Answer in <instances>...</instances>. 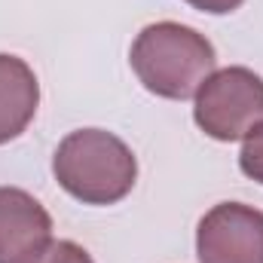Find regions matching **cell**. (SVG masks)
Returning a JSON list of instances; mask_svg holds the SVG:
<instances>
[{
	"instance_id": "cell-8",
	"label": "cell",
	"mask_w": 263,
	"mask_h": 263,
	"mask_svg": "<svg viewBox=\"0 0 263 263\" xmlns=\"http://www.w3.org/2000/svg\"><path fill=\"white\" fill-rule=\"evenodd\" d=\"M37 263H95L92 260V254L83 248V245H77V242H70V239H52L49 242V248L40 254V260Z\"/></svg>"
},
{
	"instance_id": "cell-3",
	"label": "cell",
	"mask_w": 263,
	"mask_h": 263,
	"mask_svg": "<svg viewBox=\"0 0 263 263\" xmlns=\"http://www.w3.org/2000/svg\"><path fill=\"white\" fill-rule=\"evenodd\" d=\"M193 120L214 141H239L263 123V80L251 67L214 70L196 92Z\"/></svg>"
},
{
	"instance_id": "cell-1",
	"label": "cell",
	"mask_w": 263,
	"mask_h": 263,
	"mask_svg": "<svg viewBox=\"0 0 263 263\" xmlns=\"http://www.w3.org/2000/svg\"><path fill=\"white\" fill-rule=\"evenodd\" d=\"M129 62L147 92L187 101L196 98L199 86L214 73L217 55L211 40L196 28L181 22H156L135 37Z\"/></svg>"
},
{
	"instance_id": "cell-2",
	"label": "cell",
	"mask_w": 263,
	"mask_h": 263,
	"mask_svg": "<svg viewBox=\"0 0 263 263\" xmlns=\"http://www.w3.org/2000/svg\"><path fill=\"white\" fill-rule=\"evenodd\" d=\"M59 187L83 205H114L138 181V159L123 138L104 129H77L52 156Z\"/></svg>"
},
{
	"instance_id": "cell-4",
	"label": "cell",
	"mask_w": 263,
	"mask_h": 263,
	"mask_svg": "<svg viewBox=\"0 0 263 263\" xmlns=\"http://www.w3.org/2000/svg\"><path fill=\"white\" fill-rule=\"evenodd\" d=\"M199 263H263V211L245 202L214 205L196 230Z\"/></svg>"
},
{
	"instance_id": "cell-9",
	"label": "cell",
	"mask_w": 263,
	"mask_h": 263,
	"mask_svg": "<svg viewBox=\"0 0 263 263\" xmlns=\"http://www.w3.org/2000/svg\"><path fill=\"white\" fill-rule=\"evenodd\" d=\"M184 3H190L193 9H199V12H208V15H227V12L239 9L245 0H184Z\"/></svg>"
},
{
	"instance_id": "cell-5",
	"label": "cell",
	"mask_w": 263,
	"mask_h": 263,
	"mask_svg": "<svg viewBox=\"0 0 263 263\" xmlns=\"http://www.w3.org/2000/svg\"><path fill=\"white\" fill-rule=\"evenodd\" d=\"M49 242V211L22 187H0V263H37Z\"/></svg>"
},
{
	"instance_id": "cell-7",
	"label": "cell",
	"mask_w": 263,
	"mask_h": 263,
	"mask_svg": "<svg viewBox=\"0 0 263 263\" xmlns=\"http://www.w3.org/2000/svg\"><path fill=\"white\" fill-rule=\"evenodd\" d=\"M242 141L245 144H242V153H239V168L251 181L263 184V123L254 132H248Z\"/></svg>"
},
{
	"instance_id": "cell-6",
	"label": "cell",
	"mask_w": 263,
	"mask_h": 263,
	"mask_svg": "<svg viewBox=\"0 0 263 263\" xmlns=\"http://www.w3.org/2000/svg\"><path fill=\"white\" fill-rule=\"evenodd\" d=\"M40 104V83L25 59L0 52V144L31 126Z\"/></svg>"
}]
</instances>
